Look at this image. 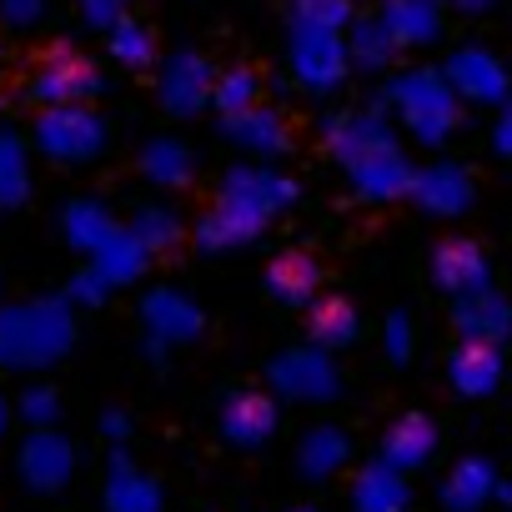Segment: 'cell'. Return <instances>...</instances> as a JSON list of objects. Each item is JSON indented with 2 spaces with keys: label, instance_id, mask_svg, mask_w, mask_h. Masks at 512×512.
Masks as SVG:
<instances>
[{
  "label": "cell",
  "instance_id": "2",
  "mask_svg": "<svg viewBox=\"0 0 512 512\" xmlns=\"http://www.w3.org/2000/svg\"><path fill=\"white\" fill-rule=\"evenodd\" d=\"M76 337L71 307L46 297V302H21L0 312V367H51L66 357Z\"/></svg>",
  "mask_w": 512,
  "mask_h": 512
},
{
  "label": "cell",
  "instance_id": "20",
  "mask_svg": "<svg viewBox=\"0 0 512 512\" xmlns=\"http://www.w3.org/2000/svg\"><path fill=\"white\" fill-rule=\"evenodd\" d=\"M352 502H357V512H402L407 492H402V477H397L387 462H377V467H367V472L357 477Z\"/></svg>",
  "mask_w": 512,
  "mask_h": 512
},
{
  "label": "cell",
  "instance_id": "27",
  "mask_svg": "<svg viewBox=\"0 0 512 512\" xmlns=\"http://www.w3.org/2000/svg\"><path fill=\"white\" fill-rule=\"evenodd\" d=\"M452 377H457L462 392H487L492 377H497V362H492L487 347H462L457 362H452Z\"/></svg>",
  "mask_w": 512,
  "mask_h": 512
},
{
  "label": "cell",
  "instance_id": "3",
  "mask_svg": "<svg viewBox=\"0 0 512 512\" xmlns=\"http://www.w3.org/2000/svg\"><path fill=\"white\" fill-rule=\"evenodd\" d=\"M327 151L347 166V176L357 181L362 196H392L402 186V161L392 156V146L372 116H357V111L337 116L327 126Z\"/></svg>",
  "mask_w": 512,
  "mask_h": 512
},
{
  "label": "cell",
  "instance_id": "11",
  "mask_svg": "<svg viewBox=\"0 0 512 512\" xmlns=\"http://www.w3.org/2000/svg\"><path fill=\"white\" fill-rule=\"evenodd\" d=\"M221 131H226L241 151L262 156V161H272V156H287V151H292V131H287V121H282L277 111H267V106H251V111L221 116Z\"/></svg>",
  "mask_w": 512,
  "mask_h": 512
},
{
  "label": "cell",
  "instance_id": "37",
  "mask_svg": "<svg viewBox=\"0 0 512 512\" xmlns=\"http://www.w3.org/2000/svg\"><path fill=\"white\" fill-rule=\"evenodd\" d=\"M0 432H6V402H0Z\"/></svg>",
  "mask_w": 512,
  "mask_h": 512
},
{
  "label": "cell",
  "instance_id": "28",
  "mask_svg": "<svg viewBox=\"0 0 512 512\" xmlns=\"http://www.w3.org/2000/svg\"><path fill=\"white\" fill-rule=\"evenodd\" d=\"M352 16L347 0H292V26H322V31H342Z\"/></svg>",
  "mask_w": 512,
  "mask_h": 512
},
{
  "label": "cell",
  "instance_id": "29",
  "mask_svg": "<svg viewBox=\"0 0 512 512\" xmlns=\"http://www.w3.org/2000/svg\"><path fill=\"white\" fill-rule=\"evenodd\" d=\"M16 412H21L26 427H56L61 422V397H56V387H26Z\"/></svg>",
  "mask_w": 512,
  "mask_h": 512
},
{
  "label": "cell",
  "instance_id": "19",
  "mask_svg": "<svg viewBox=\"0 0 512 512\" xmlns=\"http://www.w3.org/2000/svg\"><path fill=\"white\" fill-rule=\"evenodd\" d=\"M357 332H362V322H357V312H352V302H342V297H327V302H312V342H317V347H327V352H337V347H347V342H357Z\"/></svg>",
  "mask_w": 512,
  "mask_h": 512
},
{
  "label": "cell",
  "instance_id": "23",
  "mask_svg": "<svg viewBox=\"0 0 512 512\" xmlns=\"http://www.w3.org/2000/svg\"><path fill=\"white\" fill-rule=\"evenodd\" d=\"M427 452H432V427H427L422 417L397 422V427L387 432V442H382V462H387V467H417Z\"/></svg>",
  "mask_w": 512,
  "mask_h": 512
},
{
  "label": "cell",
  "instance_id": "31",
  "mask_svg": "<svg viewBox=\"0 0 512 512\" xmlns=\"http://www.w3.org/2000/svg\"><path fill=\"white\" fill-rule=\"evenodd\" d=\"M387 31L392 36H427V16H422V0H387Z\"/></svg>",
  "mask_w": 512,
  "mask_h": 512
},
{
  "label": "cell",
  "instance_id": "1",
  "mask_svg": "<svg viewBox=\"0 0 512 512\" xmlns=\"http://www.w3.org/2000/svg\"><path fill=\"white\" fill-rule=\"evenodd\" d=\"M297 201V181L272 171V166H236L226 181H221V196L216 206L201 216L196 226V246L201 251H231V246H246L262 236V226L272 216H282L287 206Z\"/></svg>",
  "mask_w": 512,
  "mask_h": 512
},
{
  "label": "cell",
  "instance_id": "39",
  "mask_svg": "<svg viewBox=\"0 0 512 512\" xmlns=\"http://www.w3.org/2000/svg\"><path fill=\"white\" fill-rule=\"evenodd\" d=\"M292 512H312V507H292Z\"/></svg>",
  "mask_w": 512,
  "mask_h": 512
},
{
  "label": "cell",
  "instance_id": "33",
  "mask_svg": "<svg viewBox=\"0 0 512 512\" xmlns=\"http://www.w3.org/2000/svg\"><path fill=\"white\" fill-rule=\"evenodd\" d=\"M76 6L91 31H111L116 21H126V0H76Z\"/></svg>",
  "mask_w": 512,
  "mask_h": 512
},
{
  "label": "cell",
  "instance_id": "16",
  "mask_svg": "<svg viewBox=\"0 0 512 512\" xmlns=\"http://www.w3.org/2000/svg\"><path fill=\"white\" fill-rule=\"evenodd\" d=\"M191 151L176 141V136H156V141H146L141 146V176L151 181V186H161V191H181L186 181H191Z\"/></svg>",
  "mask_w": 512,
  "mask_h": 512
},
{
  "label": "cell",
  "instance_id": "21",
  "mask_svg": "<svg viewBox=\"0 0 512 512\" xmlns=\"http://www.w3.org/2000/svg\"><path fill=\"white\" fill-rule=\"evenodd\" d=\"M211 106L221 116H236V111H251L262 106V76H256L251 66H231L211 81Z\"/></svg>",
  "mask_w": 512,
  "mask_h": 512
},
{
  "label": "cell",
  "instance_id": "10",
  "mask_svg": "<svg viewBox=\"0 0 512 512\" xmlns=\"http://www.w3.org/2000/svg\"><path fill=\"white\" fill-rule=\"evenodd\" d=\"M141 322H146V332H151L156 347H166V342H191V337L201 332V312H196V302H191L186 292H176V287H156V292H146V302H141Z\"/></svg>",
  "mask_w": 512,
  "mask_h": 512
},
{
  "label": "cell",
  "instance_id": "25",
  "mask_svg": "<svg viewBox=\"0 0 512 512\" xmlns=\"http://www.w3.org/2000/svg\"><path fill=\"white\" fill-rule=\"evenodd\" d=\"M126 231H131L146 251H171V246L181 241V216H176L171 206H141Z\"/></svg>",
  "mask_w": 512,
  "mask_h": 512
},
{
  "label": "cell",
  "instance_id": "18",
  "mask_svg": "<svg viewBox=\"0 0 512 512\" xmlns=\"http://www.w3.org/2000/svg\"><path fill=\"white\" fill-rule=\"evenodd\" d=\"M116 236V221H111V211L101 206V201H71L66 206V241L76 246V251H101L106 241Z\"/></svg>",
  "mask_w": 512,
  "mask_h": 512
},
{
  "label": "cell",
  "instance_id": "26",
  "mask_svg": "<svg viewBox=\"0 0 512 512\" xmlns=\"http://www.w3.org/2000/svg\"><path fill=\"white\" fill-rule=\"evenodd\" d=\"M437 277L447 287H472V282H482V256L467 241H447L437 251Z\"/></svg>",
  "mask_w": 512,
  "mask_h": 512
},
{
  "label": "cell",
  "instance_id": "15",
  "mask_svg": "<svg viewBox=\"0 0 512 512\" xmlns=\"http://www.w3.org/2000/svg\"><path fill=\"white\" fill-rule=\"evenodd\" d=\"M317 287H322V267L302 251H287L272 262L267 272V292L282 302V307H312L317 302Z\"/></svg>",
  "mask_w": 512,
  "mask_h": 512
},
{
  "label": "cell",
  "instance_id": "17",
  "mask_svg": "<svg viewBox=\"0 0 512 512\" xmlns=\"http://www.w3.org/2000/svg\"><path fill=\"white\" fill-rule=\"evenodd\" d=\"M342 462H347V437H342V427H312V432L302 437V447H297V467H302V477H312V482L332 477Z\"/></svg>",
  "mask_w": 512,
  "mask_h": 512
},
{
  "label": "cell",
  "instance_id": "30",
  "mask_svg": "<svg viewBox=\"0 0 512 512\" xmlns=\"http://www.w3.org/2000/svg\"><path fill=\"white\" fill-rule=\"evenodd\" d=\"M387 26H372V21H362L357 31H352V46H347V56L357 61V66H382L387 61Z\"/></svg>",
  "mask_w": 512,
  "mask_h": 512
},
{
  "label": "cell",
  "instance_id": "4",
  "mask_svg": "<svg viewBox=\"0 0 512 512\" xmlns=\"http://www.w3.org/2000/svg\"><path fill=\"white\" fill-rule=\"evenodd\" d=\"M36 146L41 156L76 166V161H96L106 146V121L91 106H46L36 116Z\"/></svg>",
  "mask_w": 512,
  "mask_h": 512
},
{
  "label": "cell",
  "instance_id": "24",
  "mask_svg": "<svg viewBox=\"0 0 512 512\" xmlns=\"http://www.w3.org/2000/svg\"><path fill=\"white\" fill-rule=\"evenodd\" d=\"M111 56L121 61V66H131V71H146V66H156V36L141 26V21H116L111 26Z\"/></svg>",
  "mask_w": 512,
  "mask_h": 512
},
{
  "label": "cell",
  "instance_id": "32",
  "mask_svg": "<svg viewBox=\"0 0 512 512\" xmlns=\"http://www.w3.org/2000/svg\"><path fill=\"white\" fill-rule=\"evenodd\" d=\"M46 16V0H0V26L6 31H31Z\"/></svg>",
  "mask_w": 512,
  "mask_h": 512
},
{
  "label": "cell",
  "instance_id": "36",
  "mask_svg": "<svg viewBox=\"0 0 512 512\" xmlns=\"http://www.w3.org/2000/svg\"><path fill=\"white\" fill-rule=\"evenodd\" d=\"M387 342H392V357H402L407 352V322H392L387 327Z\"/></svg>",
  "mask_w": 512,
  "mask_h": 512
},
{
  "label": "cell",
  "instance_id": "38",
  "mask_svg": "<svg viewBox=\"0 0 512 512\" xmlns=\"http://www.w3.org/2000/svg\"><path fill=\"white\" fill-rule=\"evenodd\" d=\"M462 6H482V0H462Z\"/></svg>",
  "mask_w": 512,
  "mask_h": 512
},
{
  "label": "cell",
  "instance_id": "22",
  "mask_svg": "<svg viewBox=\"0 0 512 512\" xmlns=\"http://www.w3.org/2000/svg\"><path fill=\"white\" fill-rule=\"evenodd\" d=\"M26 191H31V171H26V146H21V136L0 131V211L21 206V201H26Z\"/></svg>",
  "mask_w": 512,
  "mask_h": 512
},
{
  "label": "cell",
  "instance_id": "12",
  "mask_svg": "<svg viewBox=\"0 0 512 512\" xmlns=\"http://www.w3.org/2000/svg\"><path fill=\"white\" fill-rule=\"evenodd\" d=\"M161 507H166L161 482L146 477L126 452H116L106 467V512H161Z\"/></svg>",
  "mask_w": 512,
  "mask_h": 512
},
{
  "label": "cell",
  "instance_id": "6",
  "mask_svg": "<svg viewBox=\"0 0 512 512\" xmlns=\"http://www.w3.org/2000/svg\"><path fill=\"white\" fill-rule=\"evenodd\" d=\"M96 91H101V71L86 56H76L71 46L46 51V61L36 66V81H31V101H41V106H86Z\"/></svg>",
  "mask_w": 512,
  "mask_h": 512
},
{
  "label": "cell",
  "instance_id": "5",
  "mask_svg": "<svg viewBox=\"0 0 512 512\" xmlns=\"http://www.w3.org/2000/svg\"><path fill=\"white\" fill-rule=\"evenodd\" d=\"M287 56H292L297 86H307V91H332V86H342V76H347V41H342L337 31L292 26Z\"/></svg>",
  "mask_w": 512,
  "mask_h": 512
},
{
  "label": "cell",
  "instance_id": "7",
  "mask_svg": "<svg viewBox=\"0 0 512 512\" xmlns=\"http://www.w3.org/2000/svg\"><path fill=\"white\" fill-rule=\"evenodd\" d=\"M272 387L287 397V402H332L337 397V367H332V357L327 352H317V347H297V352H282L277 362H272Z\"/></svg>",
  "mask_w": 512,
  "mask_h": 512
},
{
  "label": "cell",
  "instance_id": "14",
  "mask_svg": "<svg viewBox=\"0 0 512 512\" xmlns=\"http://www.w3.org/2000/svg\"><path fill=\"white\" fill-rule=\"evenodd\" d=\"M146 262H151V251L126 231V226H116V236L101 246V251H91V277L111 292V287H126V282H136L141 272H146Z\"/></svg>",
  "mask_w": 512,
  "mask_h": 512
},
{
  "label": "cell",
  "instance_id": "35",
  "mask_svg": "<svg viewBox=\"0 0 512 512\" xmlns=\"http://www.w3.org/2000/svg\"><path fill=\"white\" fill-rule=\"evenodd\" d=\"M101 432H106V442L121 447V442L131 437V417H126V412H106V417H101Z\"/></svg>",
  "mask_w": 512,
  "mask_h": 512
},
{
  "label": "cell",
  "instance_id": "9",
  "mask_svg": "<svg viewBox=\"0 0 512 512\" xmlns=\"http://www.w3.org/2000/svg\"><path fill=\"white\" fill-rule=\"evenodd\" d=\"M16 462H21L26 487H36V492H61V487L71 482V472H76V447H71L56 427H31Z\"/></svg>",
  "mask_w": 512,
  "mask_h": 512
},
{
  "label": "cell",
  "instance_id": "8",
  "mask_svg": "<svg viewBox=\"0 0 512 512\" xmlns=\"http://www.w3.org/2000/svg\"><path fill=\"white\" fill-rule=\"evenodd\" d=\"M211 81L216 71L196 56V51H176L161 61L156 71V101L171 111V116H196L206 101H211Z\"/></svg>",
  "mask_w": 512,
  "mask_h": 512
},
{
  "label": "cell",
  "instance_id": "34",
  "mask_svg": "<svg viewBox=\"0 0 512 512\" xmlns=\"http://www.w3.org/2000/svg\"><path fill=\"white\" fill-rule=\"evenodd\" d=\"M76 307H96V302H106V287L91 277V272H76V282H71V292H66Z\"/></svg>",
  "mask_w": 512,
  "mask_h": 512
},
{
  "label": "cell",
  "instance_id": "13",
  "mask_svg": "<svg viewBox=\"0 0 512 512\" xmlns=\"http://www.w3.org/2000/svg\"><path fill=\"white\" fill-rule=\"evenodd\" d=\"M221 432L231 447H262L277 432V402L267 392H236L221 407Z\"/></svg>",
  "mask_w": 512,
  "mask_h": 512
}]
</instances>
